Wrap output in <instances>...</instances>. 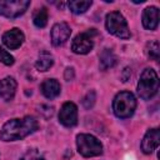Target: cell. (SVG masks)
I'll list each match as a JSON object with an SVG mask.
<instances>
[{"instance_id":"cell-17","label":"cell","mask_w":160,"mask_h":160,"mask_svg":"<svg viewBox=\"0 0 160 160\" xmlns=\"http://www.w3.org/2000/svg\"><path fill=\"white\" fill-rule=\"evenodd\" d=\"M91 4H92L91 0H86V1L71 0V1L68 2V6H69L71 12H74V14H82V12H85L91 6Z\"/></svg>"},{"instance_id":"cell-6","label":"cell","mask_w":160,"mask_h":160,"mask_svg":"<svg viewBox=\"0 0 160 160\" xmlns=\"http://www.w3.org/2000/svg\"><path fill=\"white\" fill-rule=\"evenodd\" d=\"M29 6V0H0V15L9 19H15L22 15Z\"/></svg>"},{"instance_id":"cell-13","label":"cell","mask_w":160,"mask_h":160,"mask_svg":"<svg viewBox=\"0 0 160 160\" xmlns=\"http://www.w3.org/2000/svg\"><path fill=\"white\" fill-rule=\"evenodd\" d=\"M142 25L148 30H155L159 25V9L149 6L142 11Z\"/></svg>"},{"instance_id":"cell-10","label":"cell","mask_w":160,"mask_h":160,"mask_svg":"<svg viewBox=\"0 0 160 160\" xmlns=\"http://www.w3.org/2000/svg\"><path fill=\"white\" fill-rule=\"evenodd\" d=\"M160 142V131L158 128L150 129L146 131L142 141H141V150L144 154H151Z\"/></svg>"},{"instance_id":"cell-3","label":"cell","mask_w":160,"mask_h":160,"mask_svg":"<svg viewBox=\"0 0 160 160\" xmlns=\"http://www.w3.org/2000/svg\"><path fill=\"white\" fill-rule=\"evenodd\" d=\"M135 109H136V99L132 92L121 91L114 98L112 110L118 118L128 119L134 114Z\"/></svg>"},{"instance_id":"cell-5","label":"cell","mask_w":160,"mask_h":160,"mask_svg":"<svg viewBox=\"0 0 160 160\" xmlns=\"http://www.w3.org/2000/svg\"><path fill=\"white\" fill-rule=\"evenodd\" d=\"M76 146L78 151L85 158L98 156L102 152L101 142L94 135L90 134H79L76 136Z\"/></svg>"},{"instance_id":"cell-11","label":"cell","mask_w":160,"mask_h":160,"mask_svg":"<svg viewBox=\"0 0 160 160\" xmlns=\"http://www.w3.org/2000/svg\"><path fill=\"white\" fill-rule=\"evenodd\" d=\"M25 40V36H24V32L20 30V29H11L9 31H6L4 35H2V42L11 50H15L21 46V44L24 42Z\"/></svg>"},{"instance_id":"cell-16","label":"cell","mask_w":160,"mask_h":160,"mask_svg":"<svg viewBox=\"0 0 160 160\" xmlns=\"http://www.w3.org/2000/svg\"><path fill=\"white\" fill-rule=\"evenodd\" d=\"M52 64H54V58H52V55H51L50 52L42 50V51L39 54V58H38L35 65H36V69H38L39 71H46V70H49V69L52 66Z\"/></svg>"},{"instance_id":"cell-23","label":"cell","mask_w":160,"mask_h":160,"mask_svg":"<svg viewBox=\"0 0 160 160\" xmlns=\"http://www.w3.org/2000/svg\"><path fill=\"white\" fill-rule=\"evenodd\" d=\"M64 76H65V79H66L68 81L72 80V79H74V69H72V68H66Z\"/></svg>"},{"instance_id":"cell-19","label":"cell","mask_w":160,"mask_h":160,"mask_svg":"<svg viewBox=\"0 0 160 160\" xmlns=\"http://www.w3.org/2000/svg\"><path fill=\"white\" fill-rule=\"evenodd\" d=\"M146 54H148V56L151 60H159V56H160V46H159V42L156 40H154V41H151V42L148 44Z\"/></svg>"},{"instance_id":"cell-4","label":"cell","mask_w":160,"mask_h":160,"mask_svg":"<svg viewBox=\"0 0 160 160\" xmlns=\"http://www.w3.org/2000/svg\"><path fill=\"white\" fill-rule=\"evenodd\" d=\"M105 26L108 31L120 39H129L131 36L125 18L119 11H111L106 15Z\"/></svg>"},{"instance_id":"cell-20","label":"cell","mask_w":160,"mask_h":160,"mask_svg":"<svg viewBox=\"0 0 160 160\" xmlns=\"http://www.w3.org/2000/svg\"><path fill=\"white\" fill-rule=\"evenodd\" d=\"M95 99H96V95H95V91L94 90H90L82 99V105L85 109H90L92 108V105L95 104Z\"/></svg>"},{"instance_id":"cell-2","label":"cell","mask_w":160,"mask_h":160,"mask_svg":"<svg viewBox=\"0 0 160 160\" xmlns=\"http://www.w3.org/2000/svg\"><path fill=\"white\" fill-rule=\"evenodd\" d=\"M159 90V78L155 70L145 69L138 84V94L142 100H150Z\"/></svg>"},{"instance_id":"cell-12","label":"cell","mask_w":160,"mask_h":160,"mask_svg":"<svg viewBox=\"0 0 160 160\" xmlns=\"http://www.w3.org/2000/svg\"><path fill=\"white\" fill-rule=\"evenodd\" d=\"M16 81L11 76H6L0 80V98L5 101L12 100L16 92Z\"/></svg>"},{"instance_id":"cell-8","label":"cell","mask_w":160,"mask_h":160,"mask_svg":"<svg viewBox=\"0 0 160 160\" xmlns=\"http://www.w3.org/2000/svg\"><path fill=\"white\" fill-rule=\"evenodd\" d=\"M59 121L66 128L75 126L78 124V106L71 101L65 102L59 111Z\"/></svg>"},{"instance_id":"cell-14","label":"cell","mask_w":160,"mask_h":160,"mask_svg":"<svg viewBox=\"0 0 160 160\" xmlns=\"http://www.w3.org/2000/svg\"><path fill=\"white\" fill-rule=\"evenodd\" d=\"M41 92L45 98L48 99H55L56 96H59L60 91H61V86L59 84L58 80L55 79H46L42 84H41Z\"/></svg>"},{"instance_id":"cell-1","label":"cell","mask_w":160,"mask_h":160,"mask_svg":"<svg viewBox=\"0 0 160 160\" xmlns=\"http://www.w3.org/2000/svg\"><path fill=\"white\" fill-rule=\"evenodd\" d=\"M38 121L32 116H25L22 119H11L4 124L0 131V139L2 141H15L26 138L38 130Z\"/></svg>"},{"instance_id":"cell-18","label":"cell","mask_w":160,"mask_h":160,"mask_svg":"<svg viewBox=\"0 0 160 160\" xmlns=\"http://www.w3.org/2000/svg\"><path fill=\"white\" fill-rule=\"evenodd\" d=\"M32 21L36 28H45L48 24V10L45 8L38 9L32 16Z\"/></svg>"},{"instance_id":"cell-7","label":"cell","mask_w":160,"mask_h":160,"mask_svg":"<svg viewBox=\"0 0 160 160\" xmlns=\"http://www.w3.org/2000/svg\"><path fill=\"white\" fill-rule=\"evenodd\" d=\"M95 30L91 29L86 32H81L79 35H76L71 42V50L75 54H80V55H85L88 52H90L94 48V35H95Z\"/></svg>"},{"instance_id":"cell-21","label":"cell","mask_w":160,"mask_h":160,"mask_svg":"<svg viewBox=\"0 0 160 160\" xmlns=\"http://www.w3.org/2000/svg\"><path fill=\"white\" fill-rule=\"evenodd\" d=\"M0 62H2L4 65H8V66H10V65L14 64V56L10 55L2 48H0Z\"/></svg>"},{"instance_id":"cell-9","label":"cell","mask_w":160,"mask_h":160,"mask_svg":"<svg viewBox=\"0 0 160 160\" xmlns=\"http://www.w3.org/2000/svg\"><path fill=\"white\" fill-rule=\"evenodd\" d=\"M71 34V29L66 22H58L51 28L50 31V38H51V42L55 46L62 45Z\"/></svg>"},{"instance_id":"cell-22","label":"cell","mask_w":160,"mask_h":160,"mask_svg":"<svg viewBox=\"0 0 160 160\" xmlns=\"http://www.w3.org/2000/svg\"><path fill=\"white\" fill-rule=\"evenodd\" d=\"M20 160H45L42 156H40L36 151H29L28 154H25Z\"/></svg>"},{"instance_id":"cell-15","label":"cell","mask_w":160,"mask_h":160,"mask_svg":"<svg viewBox=\"0 0 160 160\" xmlns=\"http://www.w3.org/2000/svg\"><path fill=\"white\" fill-rule=\"evenodd\" d=\"M99 60H100V69L101 70H108V69L114 68L116 65L118 58H116V55L114 54V51L111 49H105L100 54Z\"/></svg>"}]
</instances>
